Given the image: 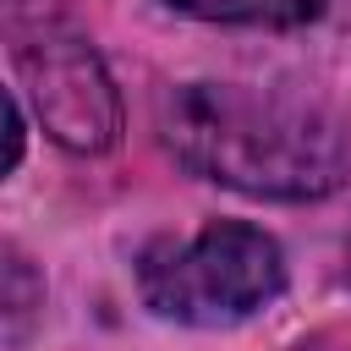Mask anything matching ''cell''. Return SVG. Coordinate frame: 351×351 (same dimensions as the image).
Wrapping results in <instances>:
<instances>
[{
    "mask_svg": "<svg viewBox=\"0 0 351 351\" xmlns=\"http://www.w3.org/2000/svg\"><path fill=\"white\" fill-rule=\"evenodd\" d=\"M159 126L186 170L252 197H324L346 176L340 126L285 93L192 82L165 99Z\"/></svg>",
    "mask_w": 351,
    "mask_h": 351,
    "instance_id": "obj_1",
    "label": "cell"
},
{
    "mask_svg": "<svg viewBox=\"0 0 351 351\" xmlns=\"http://www.w3.org/2000/svg\"><path fill=\"white\" fill-rule=\"evenodd\" d=\"M137 285L154 313L181 324H236L280 296V241L241 219H214L192 241H154L137 263Z\"/></svg>",
    "mask_w": 351,
    "mask_h": 351,
    "instance_id": "obj_2",
    "label": "cell"
},
{
    "mask_svg": "<svg viewBox=\"0 0 351 351\" xmlns=\"http://www.w3.org/2000/svg\"><path fill=\"white\" fill-rule=\"evenodd\" d=\"M27 77H33V99L44 126L82 154H99L115 143L121 132V104L115 88L104 77V66L93 60V49L82 44H49L44 55H22Z\"/></svg>",
    "mask_w": 351,
    "mask_h": 351,
    "instance_id": "obj_3",
    "label": "cell"
},
{
    "mask_svg": "<svg viewBox=\"0 0 351 351\" xmlns=\"http://www.w3.org/2000/svg\"><path fill=\"white\" fill-rule=\"evenodd\" d=\"M203 22H252V27H296L324 11V0H170Z\"/></svg>",
    "mask_w": 351,
    "mask_h": 351,
    "instance_id": "obj_4",
    "label": "cell"
},
{
    "mask_svg": "<svg viewBox=\"0 0 351 351\" xmlns=\"http://www.w3.org/2000/svg\"><path fill=\"white\" fill-rule=\"evenodd\" d=\"M5 115H11V148H5V165L16 170V159H22V110H16V99H5Z\"/></svg>",
    "mask_w": 351,
    "mask_h": 351,
    "instance_id": "obj_5",
    "label": "cell"
}]
</instances>
